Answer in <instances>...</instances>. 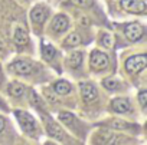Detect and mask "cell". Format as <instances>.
I'll return each instance as SVG.
<instances>
[{"mask_svg":"<svg viewBox=\"0 0 147 145\" xmlns=\"http://www.w3.org/2000/svg\"><path fill=\"white\" fill-rule=\"evenodd\" d=\"M55 55H56V50H55L53 46H51L48 43L42 45V56H43L45 60H52L55 57Z\"/></svg>","mask_w":147,"mask_h":145,"instance_id":"cell-17","label":"cell"},{"mask_svg":"<svg viewBox=\"0 0 147 145\" xmlns=\"http://www.w3.org/2000/svg\"><path fill=\"white\" fill-rule=\"evenodd\" d=\"M101 43H102L105 47H111V45H113V37H111L110 35H102Z\"/></svg>","mask_w":147,"mask_h":145,"instance_id":"cell-23","label":"cell"},{"mask_svg":"<svg viewBox=\"0 0 147 145\" xmlns=\"http://www.w3.org/2000/svg\"><path fill=\"white\" fill-rule=\"evenodd\" d=\"M59 119H61L63 124H72L74 115L69 114V112H59Z\"/></svg>","mask_w":147,"mask_h":145,"instance_id":"cell-19","label":"cell"},{"mask_svg":"<svg viewBox=\"0 0 147 145\" xmlns=\"http://www.w3.org/2000/svg\"><path fill=\"white\" fill-rule=\"evenodd\" d=\"M25 85H22L20 82H12L10 85H9V94L12 95V96H16V98H19V96H23V94H25Z\"/></svg>","mask_w":147,"mask_h":145,"instance_id":"cell-14","label":"cell"},{"mask_svg":"<svg viewBox=\"0 0 147 145\" xmlns=\"http://www.w3.org/2000/svg\"><path fill=\"white\" fill-rule=\"evenodd\" d=\"M15 42H16V45H19V46H25V45L29 42L28 32H26L23 27H18V29H16V32H15Z\"/></svg>","mask_w":147,"mask_h":145,"instance_id":"cell-11","label":"cell"},{"mask_svg":"<svg viewBox=\"0 0 147 145\" xmlns=\"http://www.w3.org/2000/svg\"><path fill=\"white\" fill-rule=\"evenodd\" d=\"M15 115H16V118H18V121H19V124H20V126L25 132H35L36 122H35L32 115H29L25 111H15Z\"/></svg>","mask_w":147,"mask_h":145,"instance_id":"cell-3","label":"cell"},{"mask_svg":"<svg viewBox=\"0 0 147 145\" xmlns=\"http://www.w3.org/2000/svg\"><path fill=\"white\" fill-rule=\"evenodd\" d=\"M48 16H49V9H48L46 6H43V5H38V6L33 7L32 12H30V17H32V20L36 22V23L45 22Z\"/></svg>","mask_w":147,"mask_h":145,"instance_id":"cell-6","label":"cell"},{"mask_svg":"<svg viewBox=\"0 0 147 145\" xmlns=\"http://www.w3.org/2000/svg\"><path fill=\"white\" fill-rule=\"evenodd\" d=\"M138 102H140L141 108H146V104H147V91L143 89V91L138 94Z\"/></svg>","mask_w":147,"mask_h":145,"instance_id":"cell-22","label":"cell"},{"mask_svg":"<svg viewBox=\"0 0 147 145\" xmlns=\"http://www.w3.org/2000/svg\"><path fill=\"white\" fill-rule=\"evenodd\" d=\"M46 128H48V132H49V135H52V136H56L58 139H63V131L59 128V125H56L53 121H48V124H46Z\"/></svg>","mask_w":147,"mask_h":145,"instance_id":"cell-12","label":"cell"},{"mask_svg":"<svg viewBox=\"0 0 147 145\" xmlns=\"http://www.w3.org/2000/svg\"><path fill=\"white\" fill-rule=\"evenodd\" d=\"M81 94H82V98L84 101L90 102V101H94L98 95L97 92V88L92 85V84H88V82H84L81 84Z\"/></svg>","mask_w":147,"mask_h":145,"instance_id":"cell-7","label":"cell"},{"mask_svg":"<svg viewBox=\"0 0 147 145\" xmlns=\"http://www.w3.org/2000/svg\"><path fill=\"white\" fill-rule=\"evenodd\" d=\"M111 108L115 111V112H120V114H128L131 111V105L127 99L124 98H115L111 104Z\"/></svg>","mask_w":147,"mask_h":145,"instance_id":"cell-9","label":"cell"},{"mask_svg":"<svg viewBox=\"0 0 147 145\" xmlns=\"http://www.w3.org/2000/svg\"><path fill=\"white\" fill-rule=\"evenodd\" d=\"M110 125H111L113 128H118V129L128 128V124H127V122H124V121H118V119H113Z\"/></svg>","mask_w":147,"mask_h":145,"instance_id":"cell-20","label":"cell"},{"mask_svg":"<svg viewBox=\"0 0 147 145\" xmlns=\"http://www.w3.org/2000/svg\"><path fill=\"white\" fill-rule=\"evenodd\" d=\"M104 86H105L107 89H110V91H115V89L118 88V82H117L115 79H113V78H107V79L104 81Z\"/></svg>","mask_w":147,"mask_h":145,"instance_id":"cell-18","label":"cell"},{"mask_svg":"<svg viewBox=\"0 0 147 145\" xmlns=\"http://www.w3.org/2000/svg\"><path fill=\"white\" fill-rule=\"evenodd\" d=\"M80 43H81V36H80L78 33H75V32L69 33V35L66 36V39L63 40V45H65L66 47H75V46H78Z\"/></svg>","mask_w":147,"mask_h":145,"instance_id":"cell-15","label":"cell"},{"mask_svg":"<svg viewBox=\"0 0 147 145\" xmlns=\"http://www.w3.org/2000/svg\"><path fill=\"white\" fill-rule=\"evenodd\" d=\"M2 49H3V43H2V42H0V50H2Z\"/></svg>","mask_w":147,"mask_h":145,"instance_id":"cell-26","label":"cell"},{"mask_svg":"<svg viewBox=\"0 0 147 145\" xmlns=\"http://www.w3.org/2000/svg\"><path fill=\"white\" fill-rule=\"evenodd\" d=\"M82 53L81 52H74V53H71V56L68 57V65L71 66V67H78V66H81V63H82Z\"/></svg>","mask_w":147,"mask_h":145,"instance_id":"cell-16","label":"cell"},{"mask_svg":"<svg viewBox=\"0 0 147 145\" xmlns=\"http://www.w3.org/2000/svg\"><path fill=\"white\" fill-rule=\"evenodd\" d=\"M74 5L81 6V7H90L92 6V0H71Z\"/></svg>","mask_w":147,"mask_h":145,"instance_id":"cell-21","label":"cell"},{"mask_svg":"<svg viewBox=\"0 0 147 145\" xmlns=\"http://www.w3.org/2000/svg\"><path fill=\"white\" fill-rule=\"evenodd\" d=\"M120 5L124 10L136 15H143L147 10V5L144 0H121Z\"/></svg>","mask_w":147,"mask_h":145,"instance_id":"cell-2","label":"cell"},{"mask_svg":"<svg viewBox=\"0 0 147 145\" xmlns=\"http://www.w3.org/2000/svg\"><path fill=\"white\" fill-rule=\"evenodd\" d=\"M53 91L58 94V95H68L71 92V85L66 82V81H58L55 82L53 85Z\"/></svg>","mask_w":147,"mask_h":145,"instance_id":"cell-13","label":"cell"},{"mask_svg":"<svg viewBox=\"0 0 147 145\" xmlns=\"http://www.w3.org/2000/svg\"><path fill=\"white\" fill-rule=\"evenodd\" d=\"M91 66L95 70H101L105 69L108 66V56L100 50H94L91 53Z\"/></svg>","mask_w":147,"mask_h":145,"instance_id":"cell-5","label":"cell"},{"mask_svg":"<svg viewBox=\"0 0 147 145\" xmlns=\"http://www.w3.org/2000/svg\"><path fill=\"white\" fill-rule=\"evenodd\" d=\"M12 70L16 72L18 75H29L32 72V65L26 60H16L12 63Z\"/></svg>","mask_w":147,"mask_h":145,"instance_id":"cell-8","label":"cell"},{"mask_svg":"<svg viewBox=\"0 0 147 145\" xmlns=\"http://www.w3.org/2000/svg\"><path fill=\"white\" fill-rule=\"evenodd\" d=\"M2 78H3V74H2V66H0V82H2Z\"/></svg>","mask_w":147,"mask_h":145,"instance_id":"cell-25","label":"cell"},{"mask_svg":"<svg viewBox=\"0 0 147 145\" xmlns=\"http://www.w3.org/2000/svg\"><path fill=\"white\" fill-rule=\"evenodd\" d=\"M146 65H147L146 55H136V56H131L127 59L125 69L130 74H138V72H141L146 67Z\"/></svg>","mask_w":147,"mask_h":145,"instance_id":"cell-1","label":"cell"},{"mask_svg":"<svg viewBox=\"0 0 147 145\" xmlns=\"http://www.w3.org/2000/svg\"><path fill=\"white\" fill-rule=\"evenodd\" d=\"M125 37L128 39V40H131V42H137V40H140L141 37H143V35H144V27L140 25V23H137V22H133V23H128L127 26H125Z\"/></svg>","mask_w":147,"mask_h":145,"instance_id":"cell-4","label":"cell"},{"mask_svg":"<svg viewBox=\"0 0 147 145\" xmlns=\"http://www.w3.org/2000/svg\"><path fill=\"white\" fill-rule=\"evenodd\" d=\"M5 125H6V121H5L2 116H0V132H2V131L5 129Z\"/></svg>","mask_w":147,"mask_h":145,"instance_id":"cell-24","label":"cell"},{"mask_svg":"<svg viewBox=\"0 0 147 145\" xmlns=\"http://www.w3.org/2000/svg\"><path fill=\"white\" fill-rule=\"evenodd\" d=\"M69 26V20H68V17L65 16V15H58V16H55V19H53V22H52V29L55 30V32H63L66 27Z\"/></svg>","mask_w":147,"mask_h":145,"instance_id":"cell-10","label":"cell"}]
</instances>
